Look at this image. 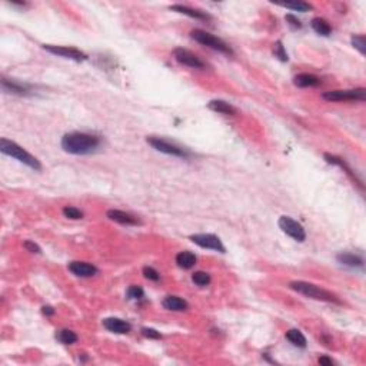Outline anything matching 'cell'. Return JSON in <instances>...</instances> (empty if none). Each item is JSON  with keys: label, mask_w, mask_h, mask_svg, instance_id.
<instances>
[{"label": "cell", "mask_w": 366, "mask_h": 366, "mask_svg": "<svg viewBox=\"0 0 366 366\" xmlns=\"http://www.w3.org/2000/svg\"><path fill=\"white\" fill-rule=\"evenodd\" d=\"M100 139L95 134L82 132H72L62 137V147L70 155H89L98 150Z\"/></svg>", "instance_id": "6da1fadb"}, {"label": "cell", "mask_w": 366, "mask_h": 366, "mask_svg": "<svg viewBox=\"0 0 366 366\" xmlns=\"http://www.w3.org/2000/svg\"><path fill=\"white\" fill-rule=\"evenodd\" d=\"M0 150H1V153L7 155L10 158H15L16 161L25 163L26 166H29L32 169H34V170H40L42 169L40 162L37 161L34 156H32L29 152H26L23 147L19 146L17 143L12 142V140H7V139L3 137L0 140Z\"/></svg>", "instance_id": "7a4b0ae2"}, {"label": "cell", "mask_w": 366, "mask_h": 366, "mask_svg": "<svg viewBox=\"0 0 366 366\" xmlns=\"http://www.w3.org/2000/svg\"><path fill=\"white\" fill-rule=\"evenodd\" d=\"M291 289L296 291L300 295H305L308 298L316 299V300H323V302H331V303H340V300L337 299L336 295L331 293L326 289H322L313 283H308V282H302V280H296V282H291L289 283Z\"/></svg>", "instance_id": "3957f363"}, {"label": "cell", "mask_w": 366, "mask_h": 366, "mask_svg": "<svg viewBox=\"0 0 366 366\" xmlns=\"http://www.w3.org/2000/svg\"><path fill=\"white\" fill-rule=\"evenodd\" d=\"M191 36L192 39L196 40L198 43L207 46V47H210V49H215V50L222 52V53H225V55H233L232 49L225 43L222 39L216 37V36H213V34H210V33H207L205 30L195 29L191 33Z\"/></svg>", "instance_id": "277c9868"}, {"label": "cell", "mask_w": 366, "mask_h": 366, "mask_svg": "<svg viewBox=\"0 0 366 366\" xmlns=\"http://www.w3.org/2000/svg\"><path fill=\"white\" fill-rule=\"evenodd\" d=\"M366 98V90L364 88L352 89V90H332L323 93V99L329 102H348V100H361Z\"/></svg>", "instance_id": "5b68a950"}, {"label": "cell", "mask_w": 366, "mask_h": 366, "mask_svg": "<svg viewBox=\"0 0 366 366\" xmlns=\"http://www.w3.org/2000/svg\"><path fill=\"white\" fill-rule=\"evenodd\" d=\"M147 143L153 149H156L158 152H162V153H166V155H172V156H177V158H189L191 153L185 149H182L177 145H173L162 137H155V136H150L146 139Z\"/></svg>", "instance_id": "8992f818"}, {"label": "cell", "mask_w": 366, "mask_h": 366, "mask_svg": "<svg viewBox=\"0 0 366 366\" xmlns=\"http://www.w3.org/2000/svg\"><path fill=\"white\" fill-rule=\"evenodd\" d=\"M278 223L279 228L282 229V232L286 233L288 236H291L295 240L303 242V240L306 239V232H305L303 226H302L299 222L293 220L292 218H289V216H282V218L279 219Z\"/></svg>", "instance_id": "52a82bcc"}, {"label": "cell", "mask_w": 366, "mask_h": 366, "mask_svg": "<svg viewBox=\"0 0 366 366\" xmlns=\"http://www.w3.org/2000/svg\"><path fill=\"white\" fill-rule=\"evenodd\" d=\"M44 50H47L49 53L52 55H58L62 58L72 59L74 62H83L88 59V55L83 53L82 50L79 49H74V47H67V46H53V44H43Z\"/></svg>", "instance_id": "ba28073f"}, {"label": "cell", "mask_w": 366, "mask_h": 366, "mask_svg": "<svg viewBox=\"0 0 366 366\" xmlns=\"http://www.w3.org/2000/svg\"><path fill=\"white\" fill-rule=\"evenodd\" d=\"M191 240L200 246V248H205V249H212V250H218L220 253H225V246L222 243L218 236L210 233H199V234H192Z\"/></svg>", "instance_id": "9c48e42d"}, {"label": "cell", "mask_w": 366, "mask_h": 366, "mask_svg": "<svg viewBox=\"0 0 366 366\" xmlns=\"http://www.w3.org/2000/svg\"><path fill=\"white\" fill-rule=\"evenodd\" d=\"M173 56H175V59L179 63H182L185 66L195 67V69H205L206 67L205 62H202L195 53H192V52L186 50V49L177 47V49L173 50Z\"/></svg>", "instance_id": "30bf717a"}, {"label": "cell", "mask_w": 366, "mask_h": 366, "mask_svg": "<svg viewBox=\"0 0 366 366\" xmlns=\"http://www.w3.org/2000/svg\"><path fill=\"white\" fill-rule=\"evenodd\" d=\"M103 326L113 332V333H119V335H125V333H129L132 326L131 323L123 321V319H119V318H106L103 319Z\"/></svg>", "instance_id": "8fae6325"}, {"label": "cell", "mask_w": 366, "mask_h": 366, "mask_svg": "<svg viewBox=\"0 0 366 366\" xmlns=\"http://www.w3.org/2000/svg\"><path fill=\"white\" fill-rule=\"evenodd\" d=\"M69 270L79 278H90L98 273V267L88 262H70Z\"/></svg>", "instance_id": "7c38bea8"}, {"label": "cell", "mask_w": 366, "mask_h": 366, "mask_svg": "<svg viewBox=\"0 0 366 366\" xmlns=\"http://www.w3.org/2000/svg\"><path fill=\"white\" fill-rule=\"evenodd\" d=\"M107 218L110 220H115L117 223H122V225H140V220L137 218H134V216L126 213V212L116 210V209L107 210Z\"/></svg>", "instance_id": "4fadbf2b"}, {"label": "cell", "mask_w": 366, "mask_h": 366, "mask_svg": "<svg viewBox=\"0 0 366 366\" xmlns=\"http://www.w3.org/2000/svg\"><path fill=\"white\" fill-rule=\"evenodd\" d=\"M163 308L167 310H173V312H183L188 310L189 305L185 299L179 298V296H166L162 302Z\"/></svg>", "instance_id": "5bb4252c"}, {"label": "cell", "mask_w": 366, "mask_h": 366, "mask_svg": "<svg viewBox=\"0 0 366 366\" xmlns=\"http://www.w3.org/2000/svg\"><path fill=\"white\" fill-rule=\"evenodd\" d=\"M1 88L4 89L6 92L16 93V95H28L30 90L29 85L20 83V82H16V80H9V79L1 80Z\"/></svg>", "instance_id": "9a60e30c"}, {"label": "cell", "mask_w": 366, "mask_h": 366, "mask_svg": "<svg viewBox=\"0 0 366 366\" xmlns=\"http://www.w3.org/2000/svg\"><path fill=\"white\" fill-rule=\"evenodd\" d=\"M170 10L173 12H177V13H182V15L191 16L193 19H198V20H209L210 16L207 13H203L198 9H192V7H188V6H182V4H175V6H170Z\"/></svg>", "instance_id": "2e32d148"}, {"label": "cell", "mask_w": 366, "mask_h": 366, "mask_svg": "<svg viewBox=\"0 0 366 366\" xmlns=\"http://www.w3.org/2000/svg\"><path fill=\"white\" fill-rule=\"evenodd\" d=\"M295 85L299 86V88H315V86H319L321 85V80L318 76L309 73H300L298 74L295 79H293Z\"/></svg>", "instance_id": "e0dca14e"}, {"label": "cell", "mask_w": 366, "mask_h": 366, "mask_svg": "<svg viewBox=\"0 0 366 366\" xmlns=\"http://www.w3.org/2000/svg\"><path fill=\"white\" fill-rule=\"evenodd\" d=\"M336 259L342 265L349 266V267H362L364 266V259L359 255H355V253L343 252V253H339L337 255Z\"/></svg>", "instance_id": "ac0fdd59"}, {"label": "cell", "mask_w": 366, "mask_h": 366, "mask_svg": "<svg viewBox=\"0 0 366 366\" xmlns=\"http://www.w3.org/2000/svg\"><path fill=\"white\" fill-rule=\"evenodd\" d=\"M207 106H209V109H212V110H215L218 113H222V115L233 116V115L237 113V110L234 109L233 106L231 103L225 102V100H212V102H209Z\"/></svg>", "instance_id": "d6986e66"}, {"label": "cell", "mask_w": 366, "mask_h": 366, "mask_svg": "<svg viewBox=\"0 0 366 366\" xmlns=\"http://www.w3.org/2000/svg\"><path fill=\"white\" fill-rule=\"evenodd\" d=\"M176 264L182 269H191L196 265V256L192 252H180L176 256Z\"/></svg>", "instance_id": "ffe728a7"}, {"label": "cell", "mask_w": 366, "mask_h": 366, "mask_svg": "<svg viewBox=\"0 0 366 366\" xmlns=\"http://www.w3.org/2000/svg\"><path fill=\"white\" fill-rule=\"evenodd\" d=\"M286 339L292 343L293 346L298 348H306V337L303 336V333L298 329H291L286 332Z\"/></svg>", "instance_id": "44dd1931"}, {"label": "cell", "mask_w": 366, "mask_h": 366, "mask_svg": "<svg viewBox=\"0 0 366 366\" xmlns=\"http://www.w3.org/2000/svg\"><path fill=\"white\" fill-rule=\"evenodd\" d=\"M312 28L313 30L316 32V33H319V34H322V36H329L331 33H332V28H331V25L322 19V17H315L313 20H312Z\"/></svg>", "instance_id": "7402d4cb"}, {"label": "cell", "mask_w": 366, "mask_h": 366, "mask_svg": "<svg viewBox=\"0 0 366 366\" xmlns=\"http://www.w3.org/2000/svg\"><path fill=\"white\" fill-rule=\"evenodd\" d=\"M325 159H326V162H328V163H331V165H336V166H340L342 169H345V170H346V173H348V175H351L352 177H353V179H355V180L358 182V185H359V186L362 188V183H361V180H358V179H356V175H355V173L352 172L351 167H349V166H348V165L345 163V161H343V159H340V158H337V156H333V155H325Z\"/></svg>", "instance_id": "603a6c76"}, {"label": "cell", "mask_w": 366, "mask_h": 366, "mask_svg": "<svg viewBox=\"0 0 366 366\" xmlns=\"http://www.w3.org/2000/svg\"><path fill=\"white\" fill-rule=\"evenodd\" d=\"M56 339H58L60 343H63V345H72L74 342H77V335L74 333L73 331L62 329V331H58Z\"/></svg>", "instance_id": "cb8c5ba5"}, {"label": "cell", "mask_w": 366, "mask_h": 366, "mask_svg": "<svg viewBox=\"0 0 366 366\" xmlns=\"http://www.w3.org/2000/svg\"><path fill=\"white\" fill-rule=\"evenodd\" d=\"M192 280L198 285V286H207L210 283V275L206 272H195L192 275Z\"/></svg>", "instance_id": "d4e9b609"}, {"label": "cell", "mask_w": 366, "mask_h": 366, "mask_svg": "<svg viewBox=\"0 0 366 366\" xmlns=\"http://www.w3.org/2000/svg\"><path fill=\"white\" fill-rule=\"evenodd\" d=\"M63 215L66 216V218H69V219H82L83 218V212L82 210H79V209H76L73 206H66L65 209H63Z\"/></svg>", "instance_id": "484cf974"}, {"label": "cell", "mask_w": 366, "mask_h": 366, "mask_svg": "<svg viewBox=\"0 0 366 366\" xmlns=\"http://www.w3.org/2000/svg\"><path fill=\"white\" fill-rule=\"evenodd\" d=\"M352 44H353V47L355 49H358L359 52H361V55H365V36L364 34H355V36H352L351 39Z\"/></svg>", "instance_id": "4316f807"}, {"label": "cell", "mask_w": 366, "mask_h": 366, "mask_svg": "<svg viewBox=\"0 0 366 366\" xmlns=\"http://www.w3.org/2000/svg\"><path fill=\"white\" fill-rule=\"evenodd\" d=\"M285 7L288 9H292V10H298V12H308L312 9V6L308 3H303V1H296V3H283Z\"/></svg>", "instance_id": "83f0119b"}, {"label": "cell", "mask_w": 366, "mask_h": 366, "mask_svg": "<svg viewBox=\"0 0 366 366\" xmlns=\"http://www.w3.org/2000/svg\"><path fill=\"white\" fill-rule=\"evenodd\" d=\"M143 295H145V292H143V289H142L140 286L133 285V286H131V288L128 289V298H129V299H133V300L142 299Z\"/></svg>", "instance_id": "f1b7e54d"}, {"label": "cell", "mask_w": 366, "mask_h": 366, "mask_svg": "<svg viewBox=\"0 0 366 366\" xmlns=\"http://www.w3.org/2000/svg\"><path fill=\"white\" fill-rule=\"evenodd\" d=\"M143 275H145V278L149 279V280H153V282H158L161 279V273L156 269L150 267V266L143 267Z\"/></svg>", "instance_id": "f546056e"}, {"label": "cell", "mask_w": 366, "mask_h": 366, "mask_svg": "<svg viewBox=\"0 0 366 366\" xmlns=\"http://www.w3.org/2000/svg\"><path fill=\"white\" fill-rule=\"evenodd\" d=\"M275 55H276L282 62H286V60H288V53H286V50H285V47H283L282 42H278V43L275 44Z\"/></svg>", "instance_id": "4dcf8cb0"}, {"label": "cell", "mask_w": 366, "mask_h": 366, "mask_svg": "<svg viewBox=\"0 0 366 366\" xmlns=\"http://www.w3.org/2000/svg\"><path fill=\"white\" fill-rule=\"evenodd\" d=\"M142 333H143V336L149 337V339H161L162 337L161 333L156 329H152V328H143Z\"/></svg>", "instance_id": "1f68e13d"}, {"label": "cell", "mask_w": 366, "mask_h": 366, "mask_svg": "<svg viewBox=\"0 0 366 366\" xmlns=\"http://www.w3.org/2000/svg\"><path fill=\"white\" fill-rule=\"evenodd\" d=\"M286 22H289V25L292 26L293 29H300L302 28V23H300V20L298 19V17H295L293 15H286Z\"/></svg>", "instance_id": "d6a6232c"}, {"label": "cell", "mask_w": 366, "mask_h": 366, "mask_svg": "<svg viewBox=\"0 0 366 366\" xmlns=\"http://www.w3.org/2000/svg\"><path fill=\"white\" fill-rule=\"evenodd\" d=\"M23 246H25V249H28L29 252H32V253H40V252H42L40 248H39L36 243H33V242H30V240H26V242L23 243Z\"/></svg>", "instance_id": "836d02e7"}, {"label": "cell", "mask_w": 366, "mask_h": 366, "mask_svg": "<svg viewBox=\"0 0 366 366\" xmlns=\"http://www.w3.org/2000/svg\"><path fill=\"white\" fill-rule=\"evenodd\" d=\"M319 364L321 365H333V361L331 359V358H328V356H322V358H319Z\"/></svg>", "instance_id": "e575fe53"}, {"label": "cell", "mask_w": 366, "mask_h": 366, "mask_svg": "<svg viewBox=\"0 0 366 366\" xmlns=\"http://www.w3.org/2000/svg\"><path fill=\"white\" fill-rule=\"evenodd\" d=\"M42 312H43V315H46V316H53L55 315V309L52 308V306H43Z\"/></svg>", "instance_id": "d590c367"}]
</instances>
